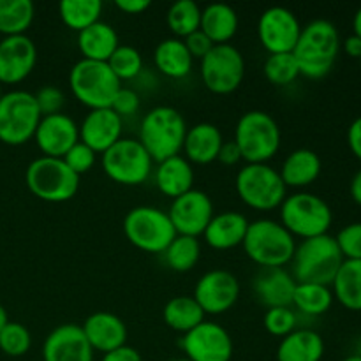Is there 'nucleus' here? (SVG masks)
<instances>
[{
  "label": "nucleus",
  "mask_w": 361,
  "mask_h": 361,
  "mask_svg": "<svg viewBox=\"0 0 361 361\" xmlns=\"http://www.w3.org/2000/svg\"><path fill=\"white\" fill-rule=\"evenodd\" d=\"M219 162H222L224 166H236L242 161V154H240V148L236 147L235 141H224L221 152H219Z\"/></svg>",
  "instance_id": "nucleus-49"
},
{
  "label": "nucleus",
  "mask_w": 361,
  "mask_h": 361,
  "mask_svg": "<svg viewBox=\"0 0 361 361\" xmlns=\"http://www.w3.org/2000/svg\"><path fill=\"white\" fill-rule=\"evenodd\" d=\"M335 298L330 286L323 284H296L293 295V307L305 316L317 317L326 314L334 305Z\"/></svg>",
  "instance_id": "nucleus-34"
},
{
  "label": "nucleus",
  "mask_w": 361,
  "mask_h": 361,
  "mask_svg": "<svg viewBox=\"0 0 361 361\" xmlns=\"http://www.w3.org/2000/svg\"><path fill=\"white\" fill-rule=\"evenodd\" d=\"M238 14L228 4H208L204 9H201L200 30L214 44H229L238 32Z\"/></svg>",
  "instance_id": "nucleus-28"
},
{
  "label": "nucleus",
  "mask_w": 361,
  "mask_h": 361,
  "mask_svg": "<svg viewBox=\"0 0 361 361\" xmlns=\"http://www.w3.org/2000/svg\"><path fill=\"white\" fill-rule=\"evenodd\" d=\"M115 6L118 7L122 13L127 14H141L150 7L148 0H116Z\"/></svg>",
  "instance_id": "nucleus-51"
},
{
  "label": "nucleus",
  "mask_w": 361,
  "mask_h": 361,
  "mask_svg": "<svg viewBox=\"0 0 361 361\" xmlns=\"http://www.w3.org/2000/svg\"><path fill=\"white\" fill-rule=\"evenodd\" d=\"M123 235L143 252L162 254L175 240L176 231L168 212L157 207H136L123 217Z\"/></svg>",
  "instance_id": "nucleus-9"
},
{
  "label": "nucleus",
  "mask_w": 361,
  "mask_h": 361,
  "mask_svg": "<svg viewBox=\"0 0 361 361\" xmlns=\"http://www.w3.org/2000/svg\"><path fill=\"white\" fill-rule=\"evenodd\" d=\"M123 120L111 108L90 109L80 126V141L95 154H104L122 140Z\"/></svg>",
  "instance_id": "nucleus-21"
},
{
  "label": "nucleus",
  "mask_w": 361,
  "mask_h": 361,
  "mask_svg": "<svg viewBox=\"0 0 361 361\" xmlns=\"http://www.w3.org/2000/svg\"><path fill=\"white\" fill-rule=\"evenodd\" d=\"M180 348L189 361H231L235 351L231 335L214 321H203L183 335Z\"/></svg>",
  "instance_id": "nucleus-14"
},
{
  "label": "nucleus",
  "mask_w": 361,
  "mask_h": 361,
  "mask_svg": "<svg viewBox=\"0 0 361 361\" xmlns=\"http://www.w3.org/2000/svg\"><path fill=\"white\" fill-rule=\"evenodd\" d=\"M281 224L295 238H316L328 235L334 224V212L323 197L302 190L286 196L282 201Z\"/></svg>",
  "instance_id": "nucleus-6"
},
{
  "label": "nucleus",
  "mask_w": 361,
  "mask_h": 361,
  "mask_svg": "<svg viewBox=\"0 0 361 361\" xmlns=\"http://www.w3.org/2000/svg\"><path fill=\"white\" fill-rule=\"evenodd\" d=\"M2 95H4V92H2V85H0V99H2Z\"/></svg>",
  "instance_id": "nucleus-58"
},
{
  "label": "nucleus",
  "mask_w": 361,
  "mask_h": 361,
  "mask_svg": "<svg viewBox=\"0 0 361 361\" xmlns=\"http://www.w3.org/2000/svg\"><path fill=\"white\" fill-rule=\"evenodd\" d=\"M192 298L208 316H221L236 305L240 298V282L231 271L210 270L196 282Z\"/></svg>",
  "instance_id": "nucleus-16"
},
{
  "label": "nucleus",
  "mask_w": 361,
  "mask_h": 361,
  "mask_svg": "<svg viewBox=\"0 0 361 361\" xmlns=\"http://www.w3.org/2000/svg\"><path fill=\"white\" fill-rule=\"evenodd\" d=\"M353 34L361 39V7L356 11L355 18H353Z\"/></svg>",
  "instance_id": "nucleus-54"
},
{
  "label": "nucleus",
  "mask_w": 361,
  "mask_h": 361,
  "mask_svg": "<svg viewBox=\"0 0 361 361\" xmlns=\"http://www.w3.org/2000/svg\"><path fill=\"white\" fill-rule=\"evenodd\" d=\"M358 62H360V71H361V59L358 60Z\"/></svg>",
  "instance_id": "nucleus-59"
},
{
  "label": "nucleus",
  "mask_w": 361,
  "mask_h": 361,
  "mask_svg": "<svg viewBox=\"0 0 361 361\" xmlns=\"http://www.w3.org/2000/svg\"><path fill=\"white\" fill-rule=\"evenodd\" d=\"M169 361H189L187 358H175V360H169Z\"/></svg>",
  "instance_id": "nucleus-57"
},
{
  "label": "nucleus",
  "mask_w": 361,
  "mask_h": 361,
  "mask_svg": "<svg viewBox=\"0 0 361 361\" xmlns=\"http://www.w3.org/2000/svg\"><path fill=\"white\" fill-rule=\"evenodd\" d=\"M182 41L185 42L190 56H192V59H200V60L203 59V56L207 55V53L215 46L214 42H212L210 39H208L201 30H196L194 34H190L189 37L182 39Z\"/></svg>",
  "instance_id": "nucleus-47"
},
{
  "label": "nucleus",
  "mask_w": 361,
  "mask_h": 361,
  "mask_svg": "<svg viewBox=\"0 0 361 361\" xmlns=\"http://www.w3.org/2000/svg\"><path fill=\"white\" fill-rule=\"evenodd\" d=\"M302 34V23L288 7H268L257 21V37L270 55L293 53Z\"/></svg>",
  "instance_id": "nucleus-15"
},
{
  "label": "nucleus",
  "mask_w": 361,
  "mask_h": 361,
  "mask_svg": "<svg viewBox=\"0 0 361 361\" xmlns=\"http://www.w3.org/2000/svg\"><path fill=\"white\" fill-rule=\"evenodd\" d=\"M341 48L344 49L345 55L351 56V59H356V60L361 59V39L356 37L355 34L345 37L344 41H342Z\"/></svg>",
  "instance_id": "nucleus-52"
},
{
  "label": "nucleus",
  "mask_w": 361,
  "mask_h": 361,
  "mask_svg": "<svg viewBox=\"0 0 361 361\" xmlns=\"http://www.w3.org/2000/svg\"><path fill=\"white\" fill-rule=\"evenodd\" d=\"M263 71L267 80L271 85H277V87L291 85L300 76L298 62H296L293 53H275V55H268Z\"/></svg>",
  "instance_id": "nucleus-39"
},
{
  "label": "nucleus",
  "mask_w": 361,
  "mask_h": 361,
  "mask_svg": "<svg viewBox=\"0 0 361 361\" xmlns=\"http://www.w3.org/2000/svg\"><path fill=\"white\" fill-rule=\"evenodd\" d=\"M324 356V341L317 331L296 328L284 337L277 348V361H321Z\"/></svg>",
  "instance_id": "nucleus-30"
},
{
  "label": "nucleus",
  "mask_w": 361,
  "mask_h": 361,
  "mask_svg": "<svg viewBox=\"0 0 361 361\" xmlns=\"http://www.w3.org/2000/svg\"><path fill=\"white\" fill-rule=\"evenodd\" d=\"M200 74L203 85L212 94H233L238 90L245 76V60L242 51L233 44H215L201 59Z\"/></svg>",
  "instance_id": "nucleus-13"
},
{
  "label": "nucleus",
  "mask_w": 361,
  "mask_h": 361,
  "mask_svg": "<svg viewBox=\"0 0 361 361\" xmlns=\"http://www.w3.org/2000/svg\"><path fill=\"white\" fill-rule=\"evenodd\" d=\"M166 23L176 39H185L201 25V7L194 0H178L169 7Z\"/></svg>",
  "instance_id": "nucleus-38"
},
{
  "label": "nucleus",
  "mask_w": 361,
  "mask_h": 361,
  "mask_svg": "<svg viewBox=\"0 0 361 361\" xmlns=\"http://www.w3.org/2000/svg\"><path fill=\"white\" fill-rule=\"evenodd\" d=\"M34 97L42 116L62 113L63 104H66V95L55 85H44L35 92Z\"/></svg>",
  "instance_id": "nucleus-45"
},
{
  "label": "nucleus",
  "mask_w": 361,
  "mask_h": 361,
  "mask_svg": "<svg viewBox=\"0 0 361 361\" xmlns=\"http://www.w3.org/2000/svg\"><path fill=\"white\" fill-rule=\"evenodd\" d=\"M349 192H351L353 201H355L356 204H360V207H361V169L358 173H356L355 176H353L351 185H349Z\"/></svg>",
  "instance_id": "nucleus-53"
},
{
  "label": "nucleus",
  "mask_w": 361,
  "mask_h": 361,
  "mask_svg": "<svg viewBox=\"0 0 361 361\" xmlns=\"http://www.w3.org/2000/svg\"><path fill=\"white\" fill-rule=\"evenodd\" d=\"M111 109L120 116V118H126V116H133L134 113L140 109V95L136 90L127 87H120V90L116 92L115 99L111 102Z\"/></svg>",
  "instance_id": "nucleus-46"
},
{
  "label": "nucleus",
  "mask_w": 361,
  "mask_h": 361,
  "mask_svg": "<svg viewBox=\"0 0 361 361\" xmlns=\"http://www.w3.org/2000/svg\"><path fill=\"white\" fill-rule=\"evenodd\" d=\"M63 162L76 173L78 176L85 175V173L90 171L95 166L97 161V154H95L92 148H88L87 145H83L81 141H78L66 155H63Z\"/></svg>",
  "instance_id": "nucleus-44"
},
{
  "label": "nucleus",
  "mask_w": 361,
  "mask_h": 361,
  "mask_svg": "<svg viewBox=\"0 0 361 361\" xmlns=\"http://www.w3.org/2000/svg\"><path fill=\"white\" fill-rule=\"evenodd\" d=\"M263 324L268 334L284 338L296 330L298 316L293 307H274V309H267L263 316Z\"/></svg>",
  "instance_id": "nucleus-42"
},
{
  "label": "nucleus",
  "mask_w": 361,
  "mask_h": 361,
  "mask_svg": "<svg viewBox=\"0 0 361 361\" xmlns=\"http://www.w3.org/2000/svg\"><path fill=\"white\" fill-rule=\"evenodd\" d=\"M335 242L344 259L361 261V222H351L344 226L335 236Z\"/></svg>",
  "instance_id": "nucleus-43"
},
{
  "label": "nucleus",
  "mask_w": 361,
  "mask_h": 361,
  "mask_svg": "<svg viewBox=\"0 0 361 361\" xmlns=\"http://www.w3.org/2000/svg\"><path fill=\"white\" fill-rule=\"evenodd\" d=\"M155 185L164 196L180 197L194 189V168L185 157L175 155L157 162L155 168Z\"/></svg>",
  "instance_id": "nucleus-27"
},
{
  "label": "nucleus",
  "mask_w": 361,
  "mask_h": 361,
  "mask_svg": "<svg viewBox=\"0 0 361 361\" xmlns=\"http://www.w3.org/2000/svg\"><path fill=\"white\" fill-rule=\"evenodd\" d=\"M37 63L35 42L25 35H11L0 41V85H16L30 76Z\"/></svg>",
  "instance_id": "nucleus-18"
},
{
  "label": "nucleus",
  "mask_w": 361,
  "mask_h": 361,
  "mask_svg": "<svg viewBox=\"0 0 361 361\" xmlns=\"http://www.w3.org/2000/svg\"><path fill=\"white\" fill-rule=\"evenodd\" d=\"M162 254H164L166 264L173 271L185 274V271L192 270L197 264V261H200L201 243L194 236L176 235L175 240L169 243V247Z\"/></svg>",
  "instance_id": "nucleus-37"
},
{
  "label": "nucleus",
  "mask_w": 361,
  "mask_h": 361,
  "mask_svg": "<svg viewBox=\"0 0 361 361\" xmlns=\"http://www.w3.org/2000/svg\"><path fill=\"white\" fill-rule=\"evenodd\" d=\"M101 166L109 180L120 185L134 187L150 178L154 161L140 141L122 137L101 154Z\"/></svg>",
  "instance_id": "nucleus-12"
},
{
  "label": "nucleus",
  "mask_w": 361,
  "mask_h": 361,
  "mask_svg": "<svg viewBox=\"0 0 361 361\" xmlns=\"http://www.w3.org/2000/svg\"><path fill=\"white\" fill-rule=\"evenodd\" d=\"M321 169H323V162L316 152L309 148H298L284 159L279 175L286 187L305 189L319 178Z\"/></svg>",
  "instance_id": "nucleus-26"
},
{
  "label": "nucleus",
  "mask_w": 361,
  "mask_h": 361,
  "mask_svg": "<svg viewBox=\"0 0 361 361\" xmlns=\"http://www.w3.org/2000/svg\"><path fill=\"white\" fill-rule=\"evenodd\" d=\"M32 348V335L27 328L16 321H9L0 330V351L11 358L27 355Z\"/></svg>",
  "instance_id": "nucleus-41"
},
{
  "label": "nucleus",
  "mask_w": 361,
  "mask_h": 361,
  "mask_svg": "<svg viewBox=\"0 0 361 361\" xmlns=\"http://www.w3.org/2000/svg\"><path fill=\"white\" fill-rule=\"evenodd\" d=\"M182 113L171 106H157L143 116L140 126V143L154 162L180 155L187 134Z\"/></svg>",
  "instance_id": "nucleus-2"
},
{
  "label": "nucleus",
  "mask_w": 361,
  "mask_h": 361,
  "mask_svg": "<svg viewBox=\"0 0 361 361\" xmlns=\"http://www.w3.org/2000/svg\"><path fill=\"white\" fill-rule=\"evenodd\" d=\"M250 222L247 217L238 212L226 210L221 214H215L212 217L210 224L204 229L203 236L208 245L215 250H229L242 245L245 240L247 229Z\"/></svg>",
  "instance_id": "nucleus-24"
},
{
  "label": "nucleus",
  "mask_w": 361,
  "mask_h": 361,
  "mask_svg": "<svg viewBox=\"0 0 361 361\" xmlns=\"http://www.w3.org/2000/svg\"><path fill=\"white\" fill-rule=\"evenodd\" d=\"M35 16L30 0H0V34L4 37L25 35Z\"/></svg>",
  "instance_id": "nucleus-35"
},
{
  "label": "nucleus",
  "mask_w": 361,
  "mask_h": 361,
  "mask_svg": "<svg viewBox=\"0 0 361 361\" xmlns=\"http://www.w3.org/2000/svg\"><path fill=\"white\" fill-rule=\"evenodd\" d=\"M25 183L35 197L48 203H66L76 196L80 176L59 157H37L25 171Z\"/></svg>",
  "instance_id": "nucleus-7"
},
{
  "label": "nucleus",
  "mask_w": 361,
  "mask_h": 361,
  "mask_svg": "<svg viewBox=\"0 0 361 361\" xmlns=\"http://www.w3.org/2000/svg\"><path fill=\"white\" fill-rule=\"evenodd\" d=\"M154 63L161 74L171 80H183L192 71L194 59L190 56L182 39L169 37L157 44L154 51Z\"/></svg>",
  "instance_id": "nucleus-31"
},
{
  "label": "nucleus",
  "mask_w": 361,
  "mask_h": 361,
  "mask_svg": "<svg viewBox=\"0 0 361 361\" xmlns=\"http://www.w3.org/2000/svg\"><path fill=\"white\" fill-rule=\"evenodd\" d=\"M122 83L109 69L108 62L78 60L69 73V88L74 97L90 109L111 108Z\"/></svg>",
  "instance_id": "nucleus-8"
},
{
  "label": "nucleus",
  "mask_w": 361,
  "mask_h": 361,
  "mask_svg": "<svg viewBox=\"0 0 361 361\" xmlns=\"http://www.w3.org/2000/svg\"><path fill=\"white\" fill-rule=\"evenodd\" d=\"M42 115L34 94L11 90L0 99V143L20 147L34 140Z\"/></svg>",
  "instance_id": "nucleus-11"
},
{
  "label": "nucleus",
  "mask_w": 361,
  "mask_h": 361,
  "mask_svg": "<svg viewBox=\"0 0 361 361\" xmlns=\"http://www.w3.org/2000/svg\"><path fill=\"white\" fill-rule=\"evenodd\" d=\"M342 361H361V355H349Z\"/></svg>",
  "instance_id": "nucleus-56"
},
{
  "label": "nucleus",
  "mask_w": 361,
  "mask_h": 361,
  "mask_svg": "<svg viewBox=\"0 0 361 361\" xmlns=\"http://www.w3.org/2000/svg\"><path fill=\"white\" fill-rule=\"evenodd\" d=\"M101 361H143V358H141V355L134 348L123 345V348H118L115 351L102 355Z\"/></svg>",
  "instance_id": "nucleus-50"
},
{
  "label": "nucleus",
  "mask_w": 361,
  "mask_h": 361,
  "mask_svg": "<svg viewBox=\"0 0 361 361\" xmlns=\"http://www.w3.org/2000/svg\"><path fill=\"white\" fill-rule=\"evenodd\" d=\"M348 145L356 159L361 162V116L353 120L348 129Z\"/></svg>",
  "instance_id": "nucleus-48"
},
{
  "label": "nucleus",
  "mask_w": 361,
  "mask_h": 361,
  "mask_svg": "<svg viewBox=\"0 0 361 361\" xmlns=\"http://www.w3.org/2000/svg\"><path fill=\"white\" fill-rule=\"evenodd\" d=\"M222 145H224V137H222L221 129L214 123L201 122L187 129L182 152L190 164L204 166L217 161Z\"/></svg>",
  "instance_id": "nucleus-25"
},
{
  "label": "nucleus",
  "mask_w": 361,
  "mask_h": 361,
  "mask_svg": "<svg viewBox=\"0 0 361 361\" xmlns=\"http://www.w3.org/2000/svg\"><path fill=\"white\" fill-rule=\"evenodd\" d=\"M341 44L338 28L331 21L314 20L302 27V34L293 49L300 67V76L309 80H321L326 76L334 69Z\"/></svg>",
  "instance_id": "nucleus-1"
},
{
  "label": "nucleus",
  "mask_w": 361,
  "mask_h": 361,
  "mask_svg": "<svg viewBox=\"0 0 361 361\" xmlns=\"http://www.w3.org/2000/svg\"><path fill=\"white\" fill-rule=\"evenodd\" d=\"M59 14L67 28L80 34L90 25L101 21L102 2L101 0H62L59 6Z\"/></svg>",
  "instance_id": "nucleus-36"
},
{
  "label": "nucleus",
  "mask_w": 361,
  "mask_h": 361,
  "mask_svg": "<svg viewBox=\"0 0 361 361\" xmlns=\"http://www.w3.org/2000/svg\"><path fill=\"white\" fill-rule=\"evenodd\" d=\"M233 141L247 164H267L281 150V127L270 113L252 109L236 122Z\"/></svg>",
  "instance_id": "nucleus-5"
},
{
  "label": "nucleus",
  "mask_w": 361,
  "mask_h": 361,
  "mask_svg": "<svg viewBox=\"0 0 361 361\" xmlns=\"http://www.w3.org/2000/svg\"><path fill=\"white\" fill-rule=\"evenodd\" d=\"M344 263L335 236L323 235L302 240L293 256L291 275L296 284L331 286L338 268Z\"/></svg>",
  "instance_id": "nucleus-3"
},
{
  "label": "nucleus",
  "mask_w": 361,
  "mask_h": 361,
  "mask_svg": "<svg viewBox=\"0 0 361 361\" xmlns=\"http://www.w3.org/2000/svg\"><path fill=\"white\" fill-rule=\"evenodd\" d=\"M118 46V34L106 21H97L78 34V48L85 60L108 62Z\"/></svg>",
  "instance_id": "nucleus-29"
},
{
  "label": "nucleus",
  "mask_w": 361,
  "mask_h": 361,
  "mask_svg": "<svg viewBox=\"0 0 361 361\" xmlns=\"http://www.w3.org/2000/svg\"><path fill=\"white\" fill-rule=\"evenodd\" d=\"M176 235L194 236L203 235L207 226L214 217V203L210 196L200 189H192L173 200L168 210Z\"/></svg>",
  "instance_id": "nucleus-17"
},
{
  "label": "nucleus",
  "mask_w": 361,
  "mask_h": 361,
  "mask_svg": "<svg viewBox=\"0 0 361 361\" xmlns=\"http://www.w3.org/2000/svg\"><path fill=\"white\" fill-rule=\"evenodd\" d=\"M247 257L261 268H284L291 264L296 240L281 222L259 219L249 224L242 243Z\"/></svg>",
  "instance_id": "nucleus-4"
},
{
  "label": "nucleus",
  "mask_w": 361,
  "mask_h": 361,
  "mask_svg": "<svg viewBox=\"0 0 361 361\" xmlns=\"http://www.w3.org/2000/svg\"><path fill=\"white\" fill-rule=\"evenodd\" d=\"M296 281L291 271L286 268H264L254 279V293L259 303L267 309L274 307H293V295H295Z\"/></svg>",
  "instance_id": "nucleus-23"
},
{
  "label": "nucleus",
  "mask_w": 361,
  "mask_h": 361,
  "mask_svg": "<svg viewBox=\"0 0 361 361\" xmlns=\"http://www.w3.org/2000/svg\"><path fill=\"white\" fill-rule=\"evenodd\" d=\"M88 344L92 345L94 353H111L115 349L127 345V326L118 316L111 312H94L81 324Z\"/></svg>",
  "instance_id": "nucleus-22"
},
{
  "label": "nucleus",
  "mask_w": 361,
  "mask_h": 361,
  "mask_svg": "<svg viewBox=\"0 0 361 361\" xmlns=\"http://www.w3.org/2000/svg\"><path fill=\"white\" fill-rule=\"evenodd\" d=\"M34 140L44 157L62 159L80 141V126L66 113L42 116Z\"/></svg>",
  "instance_id": "nucleus-19"
},
{
  "label": "nucleus",
  "mask_w": 361,
  "mask_h": 361,
  "mask_svg": "<svg viewBox=\"0 0 361 361\" xmlns=\"http://www.w3.org/2000/svg\"><path fill=\"white\" fill-rule=\"evenodd\" d=\"M330 288L344 309L361 312V261L344 259Z\"/></svg>",
  "instance_id": "nucleus-32"
},
{
  "label": "nucleus",
  "mask_w": 361,
  "mask_h": 361,
  "mask_svg": "<svg viewBox=\"0 0 361 361\" xmlns=\"http://www.w3.org/2000/svg\"><path fill=\"white\" fill-rule=\"evenodd\" d=\"M7 323H9V317H7L6 309H4V307L0 305V330H2V328L6 326Z\"/></svg>",
  "instance_id": "nucleus-55"
},
{
  "label": "nucleus",
  "mask_w": 361,
  "mask_h": 361,
  "mask_svg": "<svg viewBox=\"0 0 361 361\" xmlns=\"http://www.w3.org/2000/svg\"><path fill=\"white\" fill-rule=\"evenodd\" d=\"M235 187L240 200L259 212L281 208L288 196V187L282 182L279 169L270 164H245L236 175Z\"/></svg>",
  "instance_id": "nucleus-10"
},
{
  "label": "nucleus",
  "mask_w": 361,
  "mask_h": 361,
  "mask_svg": "<svg viewBox=\"0 0 361 361\" xmlns=\"http://www.w3.org/2000/svg\"><path fill=\"white\" fill-rule=\"evenodd\" d=\"M44 361H94V349L88 344L80 324H60L49 331L42 344Z\"/></svg>",
  "instance_id": "nucleus-20"
},
{
  "label": "nucleus",
  "mask_w": 361,
  "mask_h": 361,
  "mask_svg": "<svg viewBox=\"0 0 361 361\" xmlns=\"http://www.w3.org/2000/svg\"><path fill=\"white\" fill-rule=\"evenodd\" d=\"M162 317L164 323L168 324L171 330L180 331V334H189L196 326H200L203 321H207V314L200 307V303L192 298V296H175L169 300L162 310Z\"/></svg>",
  "instance_id": "nucleus-33"
},
{
  "label": "nucleus",
  "mask_w": 361,
  "mask_h": 361,
  "mask_svg": "<svg viewBox=\"0 0 361 361\" xmlns=\"http://www.w3.org/2000/svg\"><path fill=\"white\" fill-rule=\"evenodd\" d=\"M108 66L122 83V81H129L140 76L141 69H143V56L134 46L120 44L115 53L109 56Z\"/></svg>",
  "instance_id": "nucleus-40"
}]
</instances>
